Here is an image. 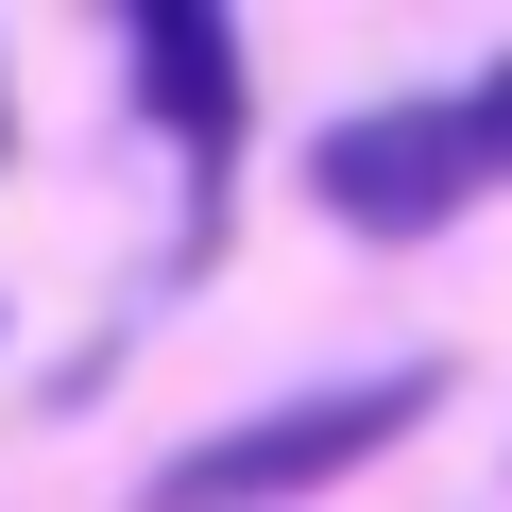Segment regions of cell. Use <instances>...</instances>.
Instances as JSON below:
<instances>
[{
  "instance_id": "obj_1",
  "label": "cell",
  "mask_w": 512,
  "mask_h": 512,
  "mask_svg": "<svg viewBox=\"0 0 512 512\" xmlns=\"http://www.w3.org/2000/svg\"><path fill=\"white\" fill-rule=\"evenodd\" d=\"M427 410H444V359H376V376L274 393V410H239V427L171 444V461L137 478V512H308V495H342L359 461H393Z\"/></svg>"
},
{
  "instance_id": "obj_2",
  "label": "cell",
  "mask_w": 512,
  "mask_h": 512,
  "mask_svg": "<svg viewBox=\"0 0 512 512\" xmlns=\"http://www.w3.org/2000/svg\"><path fill=\"white\" fill-rule=\"evenodd\" d=\"M120 69H137V120L188 154V256H222V205H239V137H256V69H239V18L222 0H137L120 18Z\"/></svg>"
},
{
  "instance_id": "obj_3",
  "label": "cell",
  "mask_w": 512,
  "mask_h": 512,
  "mask_svg": "<svg viewBox=\"0 0 512 512\" xmlns=\"http://www.w3.org/2000/svg\"><path fill=\"white\" fill-rule=\"evenodd\" d=\"M308 205H325L342 239H444V222L478 205L444 86H410V103H342V120L308 137Z\"/></svg>"
},
{
  "instance_id": "obj_4",
  "label": "cell",
  "mask_w": 512,
  "mask_h": 512,
  "mask_svg": "<svg viewBox=\"0 0 512 512\" xmlns=\"http://www.w3.org/2000/svg\"><path fill=\"white\" fill-rule=\"evenodd\" d=\"M444 120H461V171H478V188H512V69L444 86Z\"/></svg>"
}]
</instances>
